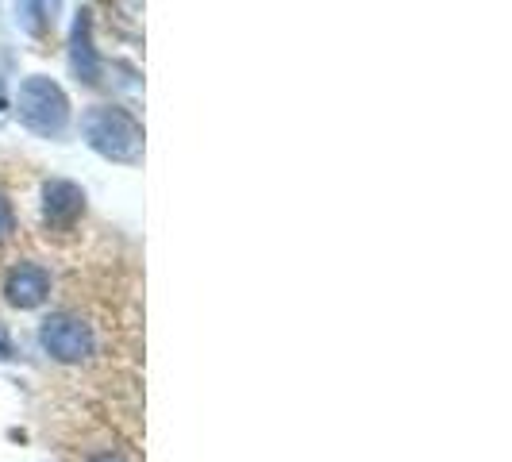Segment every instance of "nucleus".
I'll return each instance as SVG.
<instances>
[{
  "instance_id": "nucleus-2",
  "label": "nucleus",
  "mask_w": 512,
  "mask_h": 462,
  "mask_svg": "<svg viewBox=\"0 0 512 462\" xmlns=\"http://www.w3.org/2000/svg\"><path fill=\"white\" fill-rule=\"evenodd\" d=\"M16 112H20V124L39 135H62V128L70 124V101H66L62 85L43 74L27 77L20 85Z\"/></svg>"
},
{
  "instance_id": "nucleus-7",
  "label": "nucleus",
  "mask_w": 512,
  "mask_h": 462,
  "mask_svg": "<svg viewBox=\"0 0 512 462\" xmlns=\"http://www.w3.org/2000/svg\"><path fill=\"white\" fill-rule=\"evenodd\" d=\"M20 16H24V27L31 35H39L43 31V16H47V8H43V0H20Z\"/></svg>"
},
{
  "instance_id": "nucleus-1",
  "label": "nucleus",
  "mask_w": 512,
  "mask_h": 462,
  "mask_svg": "<svg viewBox=\"0 0 512 462\" xmlns=\"http://www.w3.org/2000/svg\"><path fill=\"white\" fill-rule=\"evenodd\" d=\"M81 135L101 158H112V162H139L143 158V128L120 104H93L81 116Z\"/></svg>"
},
{
  "instance_id": "nucleus-5",
  "label": "nucleus",
  "mask_w": 512,
  "mask_h": 462,
  "mask_svg": "<svg viewBox=\"0 0 512 462\" xmlns=\"http://www.w3.org/2000/svg\"><path fill=\"white\" fill-rule=\"evenodd\" d=\"M85 212V193L74 181L54 178L43 185V216L51 228H74L77 216Z\"/></svg>"
},
{
  "instance_id": "nucleus-9",
  "label": "nucleus",
  "mask_w": 512,
  "mask_h": 462,
  "mask_svg": "<svg viewBox=\"0 0 512 462\" xmlns=\"http://www.w3.org/2000/svg\"><path fill=\"white\" fill-rule=\"evenodd\" d=\"M93 462H124V459H120V455H97Z\"/></svg>"
},
{
  "instance_id": "nucleus-4",
  "label": "nucleus",
  "mask_w": 512,
  "mask_h": 462,
  "mask_svg": "<svg viewBox=\"0 0 512 462\" xmlns=\"http://www.w3.org/2000/svg\"><path fill=\"white\" fill-rule=\"evenodd\" d=\"M4 297L16 308H39L51 297V274L39 262H16L4 278Z\"/></svg>"
},
{
  "instance_id": "nucleus-3",
  "label": "nucleus",
  "mask_w": 512,
  "mask_h": 462,
  "mask_svg": "<svg viewBox=\"0 0 512 462\" xmlns=\"http://www.w3.org/2000/svg\"><path fill=\"white\" fill-rule=\"evenodd\" d=\"M39 339H43L47 355L58 362H85L93 351H97L93 328H89L81 316H70V312H54V316H47L43 328H39Z\"/></svg>"
},
{
  "instance_id": "nucleus-6",
  "label": "nucleus",
  "mask_w": 512,
  "mask_h": 462,
  "mask_svg": "<svg viewBox=\"0 0 512 462\" xmlns=\"http://www.w3.org/2000/svg\"><path fill=\"white\" fill-rule=\"evenodd\" d=\"M70 66H74L77 81L93 85L97 74H101V58L93 51V16L81 12L74 24V39H70Z\"/></svg>"
},
{
  "instance_id": "nucleus-8",
  "label": "nucleus",
  "mask_w": 512,
  "mask_h": 462,
  "mask_svg": "<svg viewBox=\"0 0 512 462\" xmlns=\"http://www.w3.org/2000/svg\"><path fill=\"white\" fill-rule=\"evenodd\" d=\"M16 231V208L8 201V193H0V243H8Z\"/></svg>"
}]
</instances>
